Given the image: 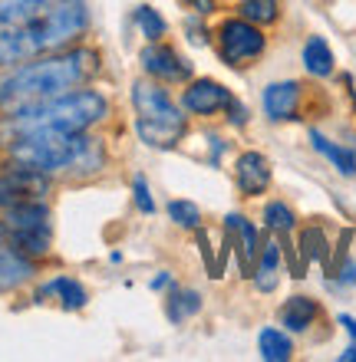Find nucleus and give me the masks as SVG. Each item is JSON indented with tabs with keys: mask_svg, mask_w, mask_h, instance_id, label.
Masks as SVG:
<instances>
[{
	"mask_svg": "<svg viewBox=\"0 0 356 362\" xmlns=\"http://www.w3.org/2000/svg\"><path fill=\"white\" fill-rule=\"evenodd\" d=\"M103 57L89 47L76 49H57L47 57H37L30 63L10 66L0 76V115L17 112L23 105H37L47 99L69 93V89L86 86L99 73Z\"/></svg>",
	"mask_w": 356,
	"mask_h": 362,
	"instance_id": "obj_1",
	"label": "nucleus"
},
{
	"mask_svg": "<svg viewBox=\"0 0 356 362\" xmlns=\"http://www.w3.org/2000/svg\"><path fill=\"white\" fill-rule=\"evenodd\" d=\"M89 27V10L83 0H57L27 23L0 30V69L20 66L37 57L67 49Z\"/></svg>",
	"mask_w": 356,
	"mask_h": 362,
	"instance_id": "obj_2",
	"label": "nucleus"
},
{
	"mask_svg": "<svg viewBox=\"0 0 356 362\" xmlns=\"http://www.w3.org/2000/svg\"><path fill=\"white\" fill-rule=\"evenodd\" d=\"M109 112V99L99 89L79 86L69 93L47 99L37 105H23L17 112L0 115V142L10 145L13 139L33 132H89Z\"/></svg>",
	"mask_w": 356,
	"mask_h": 362,
	"instance_id": "obj_3",
	"label": "nucleus"
},
{
	"mask_svg": "<svg viewBox=\"0 0 356 362\" xmlns=\"http://www.w3.org/2000/svg\"><path fill=\"white\" fill-rule=\"evenodd\" d=\"M10 165H23L43 175H96L106 162V148L89 132H33L7 145Z\"/></svg>",
	"mask_w": 356,
	"mask_h": 362,
	"instance_id": "obj_4",
	"label": "nucleus"
},
{
	"mask_svg": "<svg viewBox=\"0 0 356 362\" xmlns=\"http://www.w3.org/2000/svg\"><path fill=\"white\" fill-rule=\"evenodd\" d=\"M132 109H135V132L149 148H175L188 132L185 109L152 76L139 79L132 86Z\"/></svg>",
	"mask_w": 356,
	"mask_h": 362,
	"instance_id": "obj_5",
	"label": "nucleus"
},
{
	"mask_svg": "<svg viewBox=\"0 0 356 362\" xmlns=\"http://www.w3.org/2000/svg\"><path fill=\"white\" fill-rule=\"evenodd\" d=\"M218 49H222V59L228 66H248V63L264 57L268 37L260 33L258 23H251L244 17H231L218 27Z\"/></svg>",
	"mask_w": 356,
	"mask_h": 362,
	"instance_id": "obj_6",
	"label": "nucleus"
},
{
	"mask_svg": "<svg viewBox=\"0 0 356 362\" xmlns=\"http://www.w3.org/2000/svg\"><path fill=\"white\" fill-rule=\"evenodd\" d=\"M139 63H142L145 76L159 79V83H188V79H192V63L175 47H165L159 40H152V43L142 49Z\"/></svg>",
	"mask_w": 356,
	"mask_h": 362,
	"instance_id": "obj_7",
	"label": "nucleus"
},
{
	"mask_svg": "<svg viewBox=\"0 0 356 362\" xmlns=\"http://www.w3.org/2000/svg\"><path fill=\"white\" fill-rule=\"evenodd\" d=\"M234 103V95L228 86L214 83V79H188V86L182 93V109L192 115H218L228 112V105Z\"/></svg>",
	"mask_w": 356,
	"mask_h": 362,
	"instance_id": "obj_8",
	"label": "nucleus"
},
{
	"mask_svg": "<svg viewBox=\"0 0 356 362\" xmlns=\"http://www.w3.org/2000/svg\"><path fill=\"white\" fill-rule=\"evenodd\" d=\"M234 185L244 198H258L270 185V162L260 152H241L234 162Z\"/></svg>",
	"mask_w": 356,
	"mask_h": 362,
	"instance_id": "obj_9",
	"label": "nucleus"
},
{
	"mask_svg": "<svg viewBox=\"0 0 356 362\" xmlns=\"http://www.w3.org/2000/svg\"><path fill=\"white\" fill-rule=\"evenodd\" d=\"M300 95H304V86L294 83V79H284V83H270L260 95V105L268 112L270 122H287V119H297L300 109Z\"/></svg>",
	"mask_w": 356,
	"mask_h": 362,
	"instance_id": "obj_10",
	"label": "nucleus"
},
{
	"mask_svg": "<svg viewBox=\"0 0 356 362\" xmlns=\"http://www.w3.org/2000/svg\"><path fill=\"white\" fill-rule=\"evenodd\" d=\"M224 228H228V238H231V247L238 250V260H241V274L244 276H254V267H258V228L251 224L248 218L241 214H228L224 218Z\"/></svg>",
	"mask_w": 356,
	"mask_h": 362,
	"instance_id": "obj_11",
	"label": "nucleus"
},
{
	"mask_svg": "<svg viewBox=\"0 0 356 362\" xmlns=\"http://www.w3.org/2000/svg\"><path fill=\"white\" fill-rule=\"evenodd\" d=\"M4 224L7 230H23V228H47L50 224V208L43 198H27L17 201L4 211Z\"/></svg>",
	"mask_w": 356,
	"mask_h": 362,
	"instance_id": "obj_12",
	"label": "nucleus"
},
{
	"mask_svg": "<svg viewBox=\"0 0 356 362\" xmlns=\"http://www.w3.org/2000/svg\"><path fill=\"white\" fill-rule=\"evenodd\" d=\"M37 274L33 257L20 254L13 247H0V293L4 290H17L20 284H27L30 276Z\"/></svg>",
	"mask_w": 356,
	"mask_h": 362,
	"instance_id": "obj_13",
	"label": "nucleus"
},
{
	"mask_svg": "<svg viewBox=\"0 0 356 362\" xmlns=\"http://www.w3.org/2000/svg\"><path fill=\"white\" fill-rule=\"evenodd\" d=\"M47 296H59V306L63 310H83L89 300L86 286L73 280V276H57V280H50L37 290V303H47Z\"/></svg>",
	"mask_w": 356,
	"mask_h": 362,
	"instance_id": "obj_14",
	"label": "nucleus"
},
{
	"mask_svg": "<svg viewBox=\"0 0 356 362\" xmlns=\"http://www.w3.org/2000/svg\"><path fill=\"white\" fill-rule=\"evenodd\" d=\"M280 323L287 326L290 333H304L310 326L317 323L320 316V303L317 300H310V296H290L287 303L280 306Z\"/></svg>",
	"mask_w": 356,
	"mask_h": 362,
	"instance_id": "obj_15",
	"label": "nucleus"
},
{
	"mask_svg": "<svg viewBox=\"0 0 356 362\" xmlns=\"http://www.w3.org/2000/svg\"><path fill=\"white\" fill-rule=\"evenodd\" d=\"M310 142H314V148H317V152L323 155V158H327V162L333 165L340 175H347V178H353V175H356V152H353V148L330 142L327 135H320L317 129H310Z\"/></svg>",
	"mask_w": 356,
	"mask_h": 362,
	"instance_id": "obj_16",
	"label": "nucleus"
},
{
	"mask_svg": "<svg viewBox=\"0 0 356 362\" xmlns=\"http://www.w3.org/2000/svg\"><path fill=\"white\" fill-rule=\"evenodd\" d=\"M50 224L47 228H23V230H7V244L20 254H27V257H43L50 254Z\"/></svg>",
	"mask_w": 356,
	"mask_h": 362,
	"instance_id": "obj_17",
	"label": "nucleus"
},
{
	"mask_svg": "<svg viewBox=\"0 0 356 362\" xmlns=\"http://www.w3.org/2000/svg\"><path fill=\"white\" fill-rule=\"evenodd\" d=\"M57 0H0V30L27 23L47 7H53Z\"/></svg>",
	"mask_w": 356,
	"mask_h": 362,
	"instance_id": "obj_18",
	"label": "nucleus"
},
{
	"mask_svg": "<svg viewBox=\"0 0 356 362\" xmlns=\"http://www.w3.org/2000/svg\"><path fill=\"white\" fill-rule=\"evenodd\" d=\"M304 66H307L310 76H320V79H327L333 73L337 59H333V49H330V43L323 37H310L304 43Z\"/></svg>",
	"mask_w": 356,
	"mask_h": 362,
	"instance_id": "obj_19",
	"label": "nucleus"
},
{
	"mask_svg": "<svg viewBox=\"0 0 356 362\" xmlns=\"http://www.w3.org/2000/svg\"><path fill=\"white\" fill-rule=\"evenodd\" d=\"M277 267H280V247L274 240H264L258 254V267H254V280H258L260 293H270L277 286Z\"/></svg>",
	"mask_w": 356,
	"mask_h": 362,
	"instance_id": "obj_20",
	"label": "nucleus"
},
{
	"mask_svg": "<svg viewBox=\"0 0 356 362\" xmlns=\"http://www.w3.org/2000/svg\"><path fill=\"white\" fill-rule=\"evenodd\" d=\"M258 349H260V356H264L268 362H287L290 356H294V343H290V336L284 333V329H274V326L260 329Z\"/></svg>",
	"mask_w": 356,
	"mask_h": 362,
	"instance_id": "obj_21",
	"label": "nucleus"
},
{
	"mask_svg": "<svg viewBox=\"0 0 356 362\" xmlns=\"http://www.w3.org/2000/svg\"><path fill=\"white\" fill-rule=\"evenodd\" d=\"M202 310V296L198 290H182V286H172V293H168V303H165V313L172 323H185L188 316H195Z\"/></svg>",
	"mask_w": 356,
	"mask_h": 362,
	"instance_id": "obj_22",
	"label": "nucleus"
},
{
	"mask_svg": "<svg viewBox=\"0 0 356 362\" xmlns=\"http://www.w3.org/2000/svg\"><path fill=\"white\" fill-rule=\"evenodd\" d=\"M241 17L258 23V27H268V23H277L280 17V4L277 0H238Z\"/></svg>",
	"mask_w": 356,
	"mask_h": 362,
	"instance_id": "obj_23",
	"label": "nucleus"
},
{
	"mask_svg": "<svg viewBox=\"0 0 356 362\" xmlns=\"http://www.w3.org/2000/svg\"><path fill=\"white\" fill-rule=\"evenodd\" d=\"M132 20H135V27L142 30V37L149 40V43H152V40H162L165 30H168V23H165L162 13L155 7H135Z\"/></svg>",
	"mask_w": 356,
	"mask_h": 362,
	"instance_id": "obj_24",
	"label": "nucleus"
},
{
	"mask_svg": "<svg viewBox=\"0 0 356 362\" xmlns=\"http://www.w3.org/2000/svg\"><path fill=\"white\" fill-rule=\"evenodd\" d=\"M294 211L284 204V201H270L268 208H264V224L268 230H277V234H290L294 230Z\"/></svg>",
	"mask_w": 356,
	"mask_h": 362,
	"instance_id": "obj_25",
	"label": "nucleus"
},
{
	"mask_svg": "<svg viewBox=\"0 0 356 362\" xmlns=\"http://www.w3.org/2000/svg\"><path fill=\"white\" fill-rule=\"evenodd\" d=\"M168 218L185 230H198L202 228V211L192 201H168Z\"/></svg>",
	"mask_w": 356,
	"mask_h": 362,
	"instance_id": "obj_26",
	"label": "nucleus"
},
{
	"mask_svg": "<svg viewBox=\"0 0 356 362\" xmlns=\"http://www.w3.org/2000/svg\"><path fill=\"white\" fill-rule=\"evenodd\" d=\"M132 191H135V208L142 211V214H155V201H152V194H149V185H145L142 175H135Z\"/></svg>",
	"mask_w": 356,
	"mask_h": 362,
	"instance_id": "obj_27",
	"label": "nucleus"
},
{
	"mask_svg": "<svg viewBox=\"0 0 356 362\" xmlns=\"http://www.w3.org/2000/svg\"><path fill=\"white\" fill-rule=\"evenodd\" d=\"M185 30L192 33V43H198V47H208V43H212V37H208V30H202L198 23H195V20H188V23H185Z\"/></svg>",
	"mask_w": 356,
	"mask_h": 362,
	"instance_id": "obj_28",
	"label": "nucleus"
},
{
	"mask_svg": "<svg viewBox=\"0 0 356 362\" xmlns=\"http://www.w3.org/2000/svg\"><path fill=\"white\" fill-rule=\"evenodd\" d=\"M228 119H231L234 125H244V122H248V109H244V105L234 99V103L228 105Z\"/></svg>",
	"mask_w": 356,
	"mask_h": 362,
	"instance_id": "obj_29",
	"label": "nucleus"
},
{
	"mask_svg": "<svg viewBox=\"0 0 356 362\" xmlns=\"http://www.w3.org/2000/svg\"><path fill=\"white\" fill-rule=\"evenodd\" d=\"M188 7H192L198 17H208V13L214 10V0H188Z\"/></svg>",
	"mask_w": 356,
	"mask_h": 362,
	"instance_id": "obj_30",
	"label": "nucleus"
},
{
	"mask_svg": "<svg viewBox=\"0 0 356 362\" xmlns=\"http://www.w3.org/2000/svg\"><path fill=\"white\" fill-rule=\"evenodd\" d=\"M168 284H172V274H165V270H162V274L155 276V280H152V284H149V286H152V290H165V286H168Z\"/></svg>",
	"mask_w": 356,
	"mask_h": 362,
	"instance_id": "obj_31",
	"label": "nucleus"
},
{
	"mask_svg": "<svg viewBox=\"0 0 356 362\" xmlns=\"http://www.w3.org/2000/svg\"><path fill=\"white\" fill-rule=\"evenodd\" d=\"M340 284H356V264L350 260L347 267H343V276H340Z\"/></svg>",
	"mask_w": 356,
	"mask_h": 362,
	"instance_id": "obj_32",
	"label": "nucleus"
},
{
	"mask_svg": "<svg viewBox=\"0 0 356 362\" xmlns=\"http://www.w3.org/2000/svg\"><path fill=\"white\" fill-rule=\"evenodd\" d=\"M340 326H347V333L356 336V320L353 316H340Z\"/></svg>",
	"mask_w": 356,
	"mask_h": 362,
	"instance_id": "obj_33",
	"label": "nucleus"
},
{
	"mask_svg": "<svg viewBox=\"0 0 356 362\" xmlns=\"http://www.w3.org/2000/svg\"><path fill=\"white\" fill-rule=\"evenodd\" d=\"M340 359H343V362H356V346H350L347 353H340Z\"/></svg>",
	"mask_w": 356,
	"mask_h": 362,
	"instance_id": "obj_34",
	"label": "nucleus"
},
{
	"mask_svg": "<svg viewBox=\"0 0 356 362\" xmlns=\"http://www.w3.org/2000/svg\"><path fill=\"white\" fill-rule=\"evenodd\" d=\"M0 247H7V224L0 221Z\"/></svg>",
	"mask_w": 356,
	"mask_h": 362,
	"instance_id": "obj_35",
	"label": "nucleus"
},
{
	"mask_svg": "<svg viewBox=\"0 0 356 362\" xmlns=\"http://www.w3.org/2000/svg\"><path fill=\"white\" fill-rule=\"evenodd\" d=\"M350 95H353V105H356V89H350Z\"/></svg>",
	"mask_w": 356,
	"mask_h": 362,
	"instance_id": "obj_36",
	"label": "nucleus"
}]
</instances>
